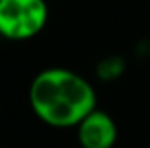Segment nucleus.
Instances as JSON below:
<instances>
[{
  "label": "nucleus",
  "instance_id": "f257e3e1",
  "mask_svg": "<svg viewBox=\"0 0 150 148\" xmlns=\"http://www.w3.org/2000/svg\"><path fill=\"white\" fill-rule=\"evenodd\" d=\"M29 101L34 114L51 127H76L97 108L93 85L70 68H46L30 82Z\"/></svg>",
  "mask_w": 150,
  "mask_h": 148
},
{
  "label": "nucleus",
  "instance_id": "f03ea898",
  "mask_svg": "<svg viewBox=\"0 0 150 148\" xmlns=\"http://www.w3.org/2000/svg\"><path fill=\"white\" fill-rule=\"evenodd\" d=\"M50 17L46 0H0V36L29 40L44 30Z\"/></svg>",
  "mask_w": 150,
  "mask_h": 148
},
{
  "label": "nucleus",
  "instance_id": "7ed1b4c3",
  "mask_svg": "<svg viewBox=\"0 0 150 148\" xmlns=\"http://www.w3.org/2000/svg\"><path fill=\"white\" fill-rule=\"evenodd\" d=\"M76 133L82 148H112L118 139V127L110 114L93 108L78 122Z\"/></svg>",
  "mask_w": 150,
  "mask_h": 148
}]
</instances>
